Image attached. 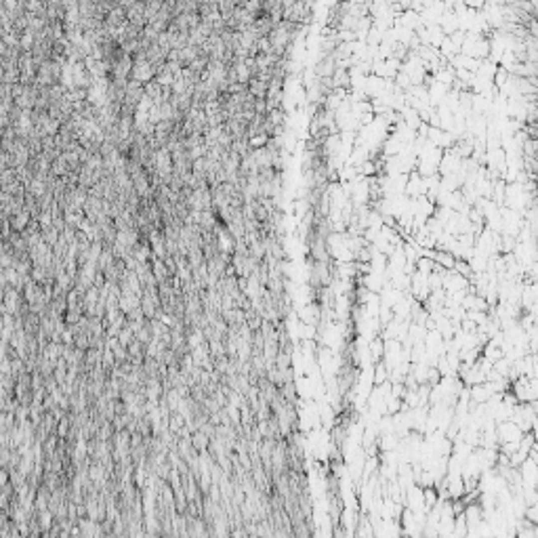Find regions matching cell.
Returning a JSON list of instances; mask_svg holds the SVG:
<instances>
[{
	"label": "cell",
	"mask_w": 538,
	"mask_h": 538,
	"mask_svg": "<svg viewBox=\"0 0 538 538\" xmlns=\"http://www.w3.org/2000/svg\"><path fill=\"white\" fill-rule=\"evenodd\" d=\"M454 261H456V259H454L450 253H446V251H435V253H433V263H435L437 267L446 269V271H452Z\"/></svg>",
	"instance_id": "1"
}]
</instances>
